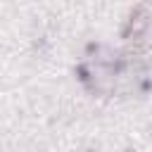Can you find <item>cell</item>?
I'll use <instances>...</instances> for the list:
<instances>
[{"label":"cell","instance_id":"obj_1","mask_svg":"<svg viewBox=\"0 0 152 152\" xmlns=\"http://www.w3.org/2000/svg\"><path fill=\"white\" fill-rule=\"evenodd\" d=\"M150 14H147V7L145 5H140L133 14H131V19H128V26H126V31H124V36L126 38H140L142 33H145V28H147V24H150V19H147Z\"/></svg>","mask_w":152,"mask_h":152}]
</instances>
